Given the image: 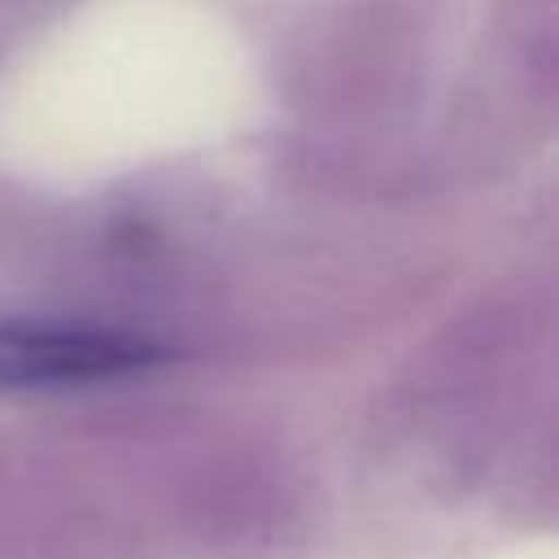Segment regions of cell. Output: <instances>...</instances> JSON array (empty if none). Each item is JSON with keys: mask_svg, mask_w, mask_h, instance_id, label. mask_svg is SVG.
Segmentation results:
<instances>
[{"mask_svg": "<svg viewBox=\"0 0 559 559\" xmlns=\"http://www.w3.org/2000/svg\"><path fill=\"white\" fill-rule=\"evenodd\" d=\"M162 349L96 328H57V323H0V389H35V384H79V380H114L157 362Z\"/></svg>", "mask_w": 559, "mask_h": 559, "instance_id": "obj_1", "label": "cell"}]
</instances>
